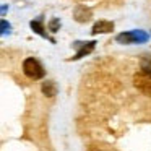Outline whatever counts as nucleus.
I'll list each match as a JSON object with an SVG mask.
<instances>
[{
  "label": "nucleus",
  "mask_w": 151,
  "mask_h": 151,
  "mask_svg": "<svg viewBox=\"0 0 151 151\" xmlns=\"http://www.w3.org/2000/svg\"><path fill=\"white\" fill-rule=\"evenodd\" d=\"M23 72L31 80H39L44 76V68L36 59H26L23 62Z\"/></svg>",
  "instance_id": "obj_1"
},
{
  "label": "nucleus",
  "mask_w": 151,
  "mask_h": 151,
  "mask_svg": "<svg viewBox=\"0 0 151 151\" xmlns=\"http://www.w3.org/2000/svg\"><path fill=\"white\" fill-rule=\"evenodd\" d=\"M133 83H135L138 91H141L146 96H151V73L140 70V72L133 76Z\"/></svg>",
  "instance_id": "obj_2"
},
{
  "label": "nucleus",
  "mask_w": 151,
  "mask_h": 151,
  "mask_svg": "<svg viewBox=\"0 0 151 151\" xmlns=\"http://www.w3.org/2000/svg\"><path fill=\"white\" fill-rule=\"evenodd\" d=\"M117 41H120L124 44L135 42V41H146V34H143V33H124L120 36H117Z\"/></svg>",
  "instance_id": "obj_3"
},
{
  "label": "nucleus",
  "mask_w": 151,
  "mask_h": 151,
  "mask_svg": "<svg viewBox=\"0 0 151 151\" xmlns=\"http://www.w3.org/2000/svg\"><path fill=\"white\" fill-rule=\"evenodd\" d=\"M114 29V24L111 21H98V23L93 26V33L98 34V33H111Z\"/></svg>",
  "instance_id": "obj_4"
},
{
  "label": "nucleus",
  "mask_w": 151,
  "mask_h": 151,
  "mask_svg": "<svg viewBox=\"0 0 151 151\" xmlns=\"http://www.w3.org/2000/svg\"><path fill=\"white\" fill-rule=\"evenodd\" d=\"M141 70L151 73V57H146V59L141 60Z\"/></svg>",
  "instance_id": "obj_5"
}]
</instances>
